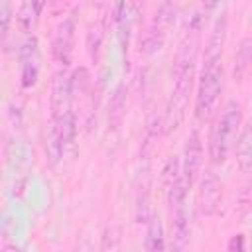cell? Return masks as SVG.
Segmentation results:
<instances>
[{
	"instance_id": "6da1fadb",
	"label": "cell",
	"mask_w": 252,
	"mask_h": 252,
	"mask_svg": "<svg viewBox=\"0 0 252 252\" xmlns=\"http://www.w3.org/2000/svg\"><path fill=\"white\" fill-rule=\"evenodd\" d=\"M220 91H222V53H203V67L199 73L197 94H195V114L199 120H205L213 114Z\"/></svg>"
},
{
	"instance_id": "7a4b0ae2",
	"label": "cell",
	"mask_w": 252,
	"mask_h": 252,
	"mask_svg": "<svg viewBox=\"0 0 252 252\" xmlns=\"http://www.w3.org/2000/svg\"><path fill=\"white\" fill-rule=\"evenodd\" d=\"M203 163V140H201V132L197 128H193L185 140V148H183V161L181 165V175L187 183V187L193 185V181L197 179V173L201 169Z\"/></svg>"
},
{
	"instance_id": "3957f363",
	"label": "cell",
	"mask_w": 252,
	"mask_h": 252,
	"mask_svg": "<svg viewBox=\"0 0 252 252\" xmlns=\"http://www.w3.org/2000/svg\"><path fill=\"white\" fill-rule=\"evenodd\" d=\"M71 73L67 67H61L55 71L53 81H51V96H49V108H51V118H59L65 110L71 106Z\"/></svg>"
},
{
	"instance_id": "277c9868",
	"label": "cell",
	"mask_w": 252,
	"mask_h": 252,
	"mask_svg": "<svg viewBox=\"0 0 252 252\" xmlns=\"http://www.w3.org/2000/svg\"><path fill=\"white\" fill-rule=\"evenodd\" d=\"M220 197H222L220 177L213 169H207L203 173V179L199 185V209H201V213L207 217H213L220 205Z\"/></svg>"
},
{
	"instance_id": "5b68a950",
	"label": "cell",
	"mask_w": 252,
	"mask_h": 252,
	"mask_svg": "<svg viewBox=\"0 0 252 252\" xmlns=\"http://www.w3.org/2000/svg\"><path fill=\"white\" fill-rule=\"evenodd\" d=\"M238 132H234L222 116L217 118V122L211 128V136H209V156H211L213 163H222L224 161V158L228 154V148H230V140Z\"/></svg>"
},
{
	"instance_id": "8992f818",
	"label": "cell",
	"mask_w": 252,
	"mask_h": 252,
	"mask_svg": "<svg viewBox=\"0 0 252 252\" xmlns=\"http://www.w3.org/2000/svg\"><path fill=\"white\" fill-rule=\"evenodd\" d=\"M20 79L22 87H33L39 75V49H37V37L32 35L24 41L20 49Z\"/></svg>"
},
{
	"instance_id": "52a82bcc",
	"label": "cell",
	"mask_w": 252,
	"mask_h": 252,
	"mask_svg": "<svg viewBox=\"0 0 252 252\" xmlns=\"http://www.w3.org/2000/svg\"><path fill=\"white\" fill-rule=\"evenodd\" d=\"M73 39H75V24L71 18L63 20L61 26L55 32L53 43H51V53L55 57V61L61 67H67L73 55Z\"/></svg>"
},
{
	"instance_id": "ba28073f",
	"label": "cell",
	"mask_w": 252,
	"mask_h": 252,
	"mask_svg": "<svg viewBox=\"0 0 252 252\" xmlns=\"http://www.w3.org/2000/svg\"><path fill=\"white\" fill-rule=\"evenodd\" d=\"M189 240V220L187 211H175L171 213V238L169 244L163 248V252H185Z\"/></svg>"
},
{
	"instance_id": "9c48e42d",
	"label": "cell",
	"mask_w": 252,
	"mask_h": 252,
	"mask_svg": "<svg viewBox=\"0 0 252 252\" xmlns=\"http://www.w3.org/2000/svg\"><path fill=\"white\" fill-rule=\"evenodd\" d=\"M126 114V87L118 85L112 94H110V102H108V126L110 130H118L122 126Z\"/></svg>"
},
{
	"instance_id": "30bf717a",
	"label": "cell",
	"mask_w": 252,
	"mask_h": 252,
	"mask_svg": "<svg viewBox=\"0 0 252 252\" xmlns=\"http://www.w3.org/2000/svg\"><path fill=\"white\" fill-rule=\"evenodd\" d=\"M236 163L242 173H248L252 167V132L248 124H244L236 136Z\"/></svg>"
},
{
	"instance_id": "8fae6325",
	"label": "cell",
	"mask_w": 252,
	"mask_h": 252,
	"mask_svg": "<svg viewBox=\"0 0 252 252\" xmlns=\"http://www.w3.org/2000/svg\"><path fill=\"white\" fill-rule=\"evenodd\" d=\"M148 230H146V250L148 252H163L165 248V230H163V222L159 219V215H152L148 219Z\"/></svg>"
},
{
	"instance_id": "7c38bea8",
	"label": "cell",
	"mask_w": 252,
	"mask_h": 252,
	"mask_svg": "<svg viewBox=\"0 0 252 252\" xmlns=\"http://www.w3.org/2000/svg\"><path fill=\"white\" fill-rule=\"evenodd\" d=\"M45 154H47V159L53 165L59 163L63 154H65L61 132H59V122L55 118H49V128H47V134H45Z\"/></svg>"
},
{
	"instance_id": "4fadbf2b",
	"label": "cell",
	"mask_w": 252,
	"mask_h": 252,
	"mask_svg": "<svg viewBox=\"0 0 252 252\" xmlns=\"http://www.w3.org/2000/svg\"><path fill=\"white\" fill-rule=\"evenodd\" d=\"M250 61H252V39L246 35V37H242V41L236 49V55H234V79L236 81H242L248 75Z\"/></svg>"
},
{
	"instance_id": "5bb4252c",
	"label": "cell",
	"mask_w": 252,
	"mask_h": 252,
	"mask_svg": "<svg viewBox=\"0 0 252 252\" xmlns=\"http://www.w3.org/2000/svg\"><path fill=\"white\" fill-rule=\"evenodd\" d=\"M187 191H189V187H187V183H185V179H183V175H181V171H179V173L175 175V179H173L171 183H167V203H169L171 213L185 209Z\"/></svg>"
},
{
	"instance_id": "9a60e30c",
	"label": "cell",
	"mask_w": 252,
	"mask_h": 252,
	"mask_svg": "<svg viewBox=\"0 0 252 252\" xmlns=\"http://www.w3.org/2000/svg\"><path fill=\"white\" fill-rule=\"evenodd\" d=\"M55 120L59 122V132H61L63 148L65 150H71L73 144H75V136H77V116H75V112L69 108V110H65Z\"/></svg>"
},
{
	"instance_id": "2e32d148",
	"label": "cell",
	"mask_w": 252,
	"mask_h": 252,
	"mask_svg": "<svg viewBox=\"0 0 252 252\" xmlns=\"http://www.w3.org/2000/svg\"><path fill=\"white\" fill-rule=\"evenodd\" d=\"M43 8V2H24L18 8V22L22 26V30H32L39 18V12Z\"/></svg>"
},
{
	"instance_id": "e0dca14e",
	"label": "cell",
	"mask_w": 252,
	"mask_h": 252,
	"mask_svg": "<svg viewBox=\"0 0 252 252\" xmlns=\"http://www.w3.org/2000/svg\"><path fill=\"white\" fill-rule=\"evenodd\" d=\"M150 217H152V209H150V183L144 181L138 187V193H136V220L138 222H148Z\"/></svg>"
},
{
	"instance_id": "ac0fdd59",
	"label": "cell",
	"mask_w": 252,
	"mask_h": 252,
	"mask_svg": "<svg viewBox=\"0 0 252 252\" xmlns=\"http://www.w3.org/2000/svg\"><path fill=\"white\" fill-rule=\"evenodd\" d=\"M100 45H102V28H100V24H93L87 32V51L93 61H98Z\"/></svg>"
},
{
	"instance_id": "d6986e66",
	"label": "cell",
	"mask_w": 252,
	"mask_h": 252,
	"mask_svg": "<svg viewBox=\"0 0 252 252\" xmlns=\"http://www.w3.org/2000/svg\"><path fill=\"white\" fill-rule=\"evenodd\" d=\"M91 85V75L85 67L75 69V73L71 75V94H85L87 89Z\"/></svg>"
},
{
	"instance_id": "ffe728a7",
	"label": "cell",
	"mask_w": 252,
	"mask_h": 252,
	"mask_svg": "<svg viewBox=\"0 0 252 252\" xmlns=\"http://www.w3.org/2000/svg\"><path fill=\"white\" fill-rule=\"evenodd\" d=\"M226 252H246V238L244 234H234L230 236L228 240V246H226Z\"/></svg>"
},
{
	"instance_id": "44dd1931",
	"label": "cell",
	"mask_w": 252,
	"mask_h": 252,
	"mask_svg": "<svg viewBox=\"0 0 252 252\" xmlns=\"http://www.w3.org/2000/svg\"><path fill=\"white\" fill-rule=\"evenodd\" d=\"M10 16H12V8L8 2H0V37L4 35L8 24H10Z\"/></svg>"
},
{
	"instance_id": "7402d4cb",
	"label": "cell",
	"mask_w": 252,
	"mask_h": 252,
	"mask_svg": "<svg viewBox=\"0 0 252 252\" xmlns=\"http://www.w3.org/2000/svg\"><path fill=\"white\" fill-rule=\"evenodd\" d=\"M238 209H240V215L246 217L248 215V209H250V191L248 187H244L240 191V197H238Z\"/></svg>"
},
{
	"instance_id": "603a6c76",
	"label": "cell",
	"mask_w": 252,
	"mask_h": 252,
	"mask_svg": "<svg viewBox=\"0 0 252 252\" xmlns=\"http://www.w3.org/2000/svg\"><path fill=\"white\" fill-rule=\"evenodd\" d=\"M2 252H22V248H20V246H14V244H10V246H6Z\"/></svg>"
},
{
	"instance_id": "cb8c5ba5",
	"label": "cell",
	"mask_w": 252,
	"mask_h": 252,
	"mask_svg": "<svg viewBox=\"0 0 252 252\" xmlns=\"http://www.w3.org/2000/svg\"><path fill=\"white\" fill-rule=\"evenodd\" d=\"M77 252H81V250H77Z\"/></svg>"
}]
</instances>
